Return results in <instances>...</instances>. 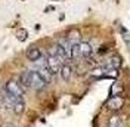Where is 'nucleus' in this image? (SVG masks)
Wrapping results in <instances>:
<instances>
[{
    "label": "nucleus",
    "mask_w": 130,
    "mask_h": 127,
    "mask_svg": "<svg viewBox=\"0 0 130 127\" xmlns=\"http://www.w3.org/2000/svg\"><path fill=\"white\" fill-rule=\"evenodd\" d=\"M2 98H3V101H5V103H6V106L10 108L16 115H21V114L24 112L25 102H24V99H22V98L15 96L13 93H10V92L6 90V89H3V90H2Z\"/></svg>",
    "instance_id": "f257e3e1"
},
{
    "label": "nucleus",
    "mask_w": 130,
    "mask_h": 127,
    "mask_svg": "<svg viewBox=\"0 0 130 127\" xmlns=\"http://www.w3.org/2000/svg\"><path fill=\"white\" fill-rule=\"evenodd\" d=\"M28 71H30V89H34V90H43V89H46L47 83L41 78V75L39 72L34 71V70L32 71L28 70Z\"/></svg>",
    "instance_id": "f03ea898"
},
{
    "label": "nucleus",
    "mask_w": 130,
    "mask_h": 127,
    "mask_svg": "<svg viewBox=\"0 0 130 127\" xmlns=\"http://www.w3.org/2000/svg\"><path fill=\"white\" fill-rule=\"evenodd\" d=\"M46 65H47V68L50 70V72H52L53 75H55V74H59L61 68H62L61 61H59L55 55H52V53H49V55L46 56Z\"/></svg>",
    "instance_id": "7ed1b4c3"
},
{
    "label": "nucleus",
    "mask_w": 130,
    "mask_h": 127,
    "mask_svg": "<svg viewBox=\"0 0 130 127\" xmlns=\"http://www.w3.org/2000/svg\"><path fill=\"white\" fill-rule=\"evenodd\" d=\"M5 89L9 90L10 93H13L15 96H18V98H22V99H24V89L19 86V83H18V81H13V80L8 81Z\"/></svg>",
    "instance_id": "20e7f679"
},
{
    "label": "nucleus",
    "mask_w": 130,
    "mask_h": 127,
    "mask_svg": "<svg viewBox=\"0 0 130 127\" xmlns=\"http://www.w3.org/2000/svg\"><path fill=\"white\" fill-rule=\"evenodd\" d=\"M25 56H27L28 61L36 62V61H39V59L43 58V53H41V50L37 46H30V47L27 49V52H25Z\"/></svg>",
    "instance_id": "39448f33"
},
{
    "label": "nucleus",
    "mask_w": 130,
    "mask_h": 127,
    "mask_svg": "<svg viewBox=\"0 0 130 127\" xmlns=\"http://www.w3.org/2000/svg\"><path fill=\"white\" fill-rule=\"evenodd\" d=\"M123 105H124V101H123L121 96H112L106 103L108 109H111V111H120L123 108Z\"/></svg>",
    "instance_id": "423d86ee"
},
{
    "label": "nucleus",
    "mask_w": 130,
    "mask_h": 127,
    "mask_svg": "<svg viewBox=\"0 0 130 127\" xmlns=\"http://www.w3.org/2000/svg\"><path fill=\"white\" fill-rule=\"evenodd\" d=\"M18 83H19V86L25 90H28L30 89V71L27 70V71H24L21 75H19V78H18Z\"/></svg>",
    "instance_id": "0eeeda50"
},
{
    "label": "nucleus",
    "mask_w": 130,
    "mask_h": 127,
    "mask_svg": "<svg viewBox=\"0 0 130 127\" xmlns=\"http://www.w3.org/2000/svg\"><path fill=\"white\" fill-rule=\"evenodd\" d=\"M59 74H61V78L64 80V81H70L71 75H73V68L68 64H64L62 68H61V71H59Z\"/></svg>",
    "instance_id": "6e6552de"
},
{
    "label": "nucleus",
    "mask_w": 130,
    "mask_h": 127,
    "mask_svg": "<svg viewBox=\"0 0 130 127\" xmlns=\"http://www.w3.org/2000/svg\"><path fill=\"white\" fill-rule=\"evenodd\" d=\"M121 67V59L118 58V56H112V58H109L108 59V62L105 64V67L104 68H111V70H118Z\"/></svg>",
    "instance_id": "1a4fd4ad"
},
{
    "label": "nucleus",
    "mask_w": 130,
    "mask_h": 127,
    "mask_svg": "<svg viewBox=\"0 0 130 127\" xmlns=\"http://www.w3.org/2000/svg\"><path fill=\"white\" fill-rule=\"evenodd\" d=\"M78 44H80L81 56H83V58H90V56H92V52H93L92 46H90L87 41H81V43H78Z\"/></svg>",
    "instance_id": "9d476101"
},
{
    "label": "nucleus",
    "mask_w": 130,
    "mask_h": 127,
    "mask_svg": "<svg viewBox=\"0 0 130 127\" xmlns=\"http://www.w3.org/2000/svg\"><path fill=\"white\" fill-rule=\"evenodd\" d=\"M121 92H123V83L120 81H115L112 86H111V95L112 96H120L121 95Z\"/></svg>",
    "instance_id": "9b49d317"
},
{
    "label": "nucleus",
    "mask_w": 130,
    "mask_h": 127,
    "mask_svg": "<svg viewBox=\"0 0 130 127\" xmlns=\"http://www.w3.org/2000/svg\"><path fill=\"white\" fill-rule=\"evenodd\" d=\"M68 41L71 44H75V43H80V33L77 30H73V31L68 34Z\"/></svg>",
    "instance_id": "f8f14e48"
},
{
    "label": "nucleus",
    "mask_w": 130,
    "mask_h": 127,
    "mask_svg": "<svg viewBox=\"0 0 130 127\" xmlns=\"http://www.w3.org/2000/svg\"><path fill=\"white\" fill-rule=\"evenodd\" d=\"M78 58H81L80 44H78V43L71 44V59H78Z\"/></svg>",
    "instance_id": "ddd939ff"
},
{
    "label": "nucleus",
    "mask_w": 130,
    "mask_h": 127,
    "mask_svg": "<svg viewBox=\"0 0 130 127\" xmlns=\"http://www.w3.org/2000/svg\"><path fill=\"white\" fill-rule=\"evenodd\" d=\"M108 127H123L121 126V118H120V115H112L109 121H108Z\"/></svg>",
    "instance_id": "4468645a"
},
{
    "label": "nucleus",
    "mask_w": 130,
    "mask_h": 127,
    "mask_svg": "<svg viewBox=\"0 0 130 127\" xmlns=\"http://www.w3.org/2000/svg\"><path fill=\"white\" fill-rule=\"evenodd\" d=\"M27 36H28V34H27L25 30H19V31H18V39L21 40V41H24V40L27 39Z\"/></svg>",
    "instance_id": "2eb2a0df"
},
{
    "label": "nucleus",
    "mask_w": 130,
    "mask_h": 127,
    "mask_svg": "<svg viewBox=\"0 0 130 127\" xmlns=\"http://www.w3.org/2000/svg\"><path fill=\"white\" fill-rule=\"evenodd\" d=\"M6 127H9V126H6Z\"/></svg>",
    "instance_id": "dca6fc26"
}]
</instances>
